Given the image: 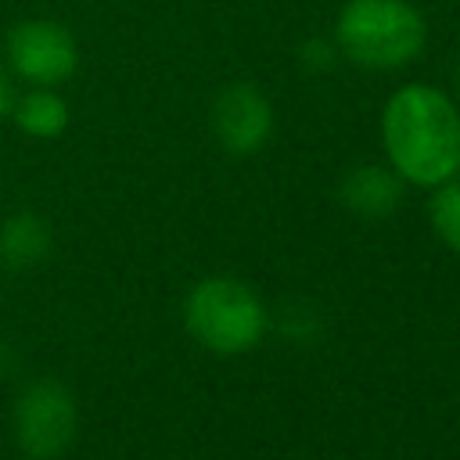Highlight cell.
<instances>
[{
	"instance_id": "1",
	"label": "cell",
	"mask_w": 460,
	"mask_h": 460,
	"mask_svg": "<svg viewBox=\"0 0 460 460\" xmlns=\"http://www.w3.org/2000/svg\"><path fill=\"white\" fill-rule=\"evenodd\" d=\"M381 147L388 165L417 187L460 176V108L431 83L399 86L381 108Z\"/></svg>"
},
{
	"instance_id": "2",
	"label": "cell",
	"mask_w": 460,
	"mask_h": 460,
	"mask_svg": "<svg viewBox=\"0 0 460 460\" xmlns=\"http://www.w3.org/2000/svg\"><path fill=\"white\" fill-rule=\"evenodd\" d=\"M331 40L338 58L363 72H395L428 47V22L413 0H345Z\"/></svg>"
},
{
	"instance_id": "3",
	"label": "cell",
	"mask_w": 460,
	"mask_h": 460,
	"mask_svg": "<svg viewBox=\"0 0 460 460\" xmlns=\"http://www.w3.org/2000/svg\"><path fill=\"white\" fill-rule=\"evenodd\" d=\"M187 331L219 356L248 352L266 334V305L259 295L234 277H208L190 288L183 302Z\"/></svg>"
},
{
	"instance_id": "4",
	"label": "cell",
	"mask_w": 460,
	"mask_h": 460,
	"mask_svg": "<svg viewBox=\"0 0 460 460\" xmlns=\"http://www.w3.org/2000/svg\"><path fill=\"white\" fill-rule=\"evenodd\" d=\"M7 72L29 86H61L79 68L75 32L54 18H22L4 40Z\"/></svg>"
},
{
	"instance_id": "5",
	"label": "cell",
	"mask_w": 460,
	"mask_h": 460,
	"mask_svg": "<svg viewBox=\"0 0 460 460\" xmlns=\"http://www.w3.org/2000/svg\"><path fill=\"white\" fill-rule=\"evenodd\" d=\"M14 438L32 460H58L75 438V399L58 381H36L14 406Z\"/></svg>"
},
{
	"instance_id": "6",
	"label": "cell",
	"mask_w": 460,
	"mask_h": 460,
	"mask_svg": "<svg viewBox=\"0 0 460 460\" xmlns=\"http://www.w3.org/2000/svg\"><path fill=\"white\" fill-rule=\"evenodd\" d=\"M212 133L226 155L248 158L273 137V104L255 83H226L212 101Z\"/></svg>"
},
{
	"instance_id": "7",
	"label": "cell",
	"mask_w": 460,
	"mask_h": 460,
	"mask_svg": "<svg viewBox=\"0 0 460 460\" xmlns=\"http://www.w3.org/2000/svg\"><path fill=\"white\" fill-rule=\"evenodd\" d=\"M402 176L392 165H356L341 180V201L349 212L377 219L399 208L402 201Z\"/></svg>"
},
{
	"instance_id": "8",
	"label": "cell",
	"mask_w": 460,
	"mask_h": 460,
	"mask_svg": "<svg viewBox=\"0 0 460 460\" xmlns=\"http://www.w3.org/2000/svg\"><path fill=\"white\" fill-rule=\"evenodd\" d=\"M11 115L18 129L36 140H58L72 122V108L58 93V86H29L22 97H14Z\"/></svg>"
},
{
	"instance_id": "9",
	"label": "cell",
	"mask_w": 460,
	"mask_h": 460,
	"mask_svg": "<svg viewBox=\"0 0 460 460\" xmlns=\"http://www.w3.org/2000/svg\"><path fill=\"white\" fill-rule=\"evenodd\" d=\"M50 252V226L32 216V212H18L11 219H4L0 226V255L11 266H36L40 259H47Z\"/></svg>"
},
{
	"instance_id": "10",
	"label": "cell",
	"mask_w": 460,
	"mask_h": 460,
	"mask_svg": "<svg viewBox=\"0 0 460 460\" xmlns=\"http://www.w3.org/2000/svg\"><path fill=\"white\" fill-rule=\"evenodd\" d=\"M431 205H428V216H431V230L438 234L442 244H449L453 252H460V176L431 187Z\"/></svg>"
},
{
	"instance_id": "11",
	"label": "cell",
	"mask_w": 460,
	"mask_h": 460,
	"mask_svg": "<svg viewBox=\"0 0 460 460\" xmlns=\"http://www.w3.org/2000/svg\"><path fill=\"white\" fill-rule=\"evenodd\" d=\"M334 58H338V47H334V40H305L302 43V50H298V61L309 68V72H327L331 65H334Z\"/></svg>"
},
{
	"instance_id": "12",
	"label": "cell",
	"mask_w": 460,
	"mask_h": 460,
	"mask_svg": "<svg viewBox=\"0 0 460 460\" xmlns=\"http://www.w3.org/2000/svg\"><path fill=\"white\" fill-rule=\"evenodd\" d=\"M11 104H14V90H11V72L7 65H0V122L11 115Z\"/></svg>"
},
{
	"instance_id": "13",
	"label": "cell",
	"mask_w": 460,
	"mask_h": 460,
	"mask_svg": "<svg viewBox=\"0 0 460 460\" xmlns=\"http://www.w3.org/2000/svg\"><path fill=\"white\" fill-rule=\"evenodd\" d=\"M456 90H460V61H456Z\"/></svg>"
}]
</instances>
